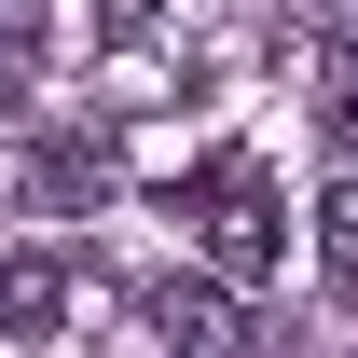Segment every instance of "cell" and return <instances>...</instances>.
Listing matches in <instances>:
<instances>
[{
    "label": "cell",
    "mask_w": 358,
    "mask_h": 358,
    "mask_svg": "<svg viewBox=\"0 0 358 358\" xmlns=\"http://www.w3.org/2000/svg\"><path fill=\"white\" fill-rule=\"evenodd\" d=\"M317 138L358 166V42H331V55H317Z\"/></svg>",
    "instance_id": "obj_5"
},
{
    "label": "cell",
    "mask_w": 358,
    "mask_h": 358,
    "mask_svg": "<svg viewBox=\"0 0 358 358\" xmlns=\"http://www.w3.org/2000/svg\"><path fill=\"white\" fill-rule=\"evenodd\" d=\"M28 69H42V0H0V110L28 96Z\"/></svg>",
    "instance_id": "obj_7"
},
{
    "label": "cell",
    "mask_w": 358,
    "mask_h": 358,
    "mask_svg": "<svg viewBox=\"0 0 358 358\" xmlns=\"http://www.w3.org/2000/svg\"><path fill=\"white\" fill-rule=\"evenodd\" d=\"M55 317H69V248H0V331L42 345Z\"/></svg>",
    "instance_id": "obj_4"
},
{
    "label": "cell",
    "mask_w": 358,
    "mask_h": 358,
    "mask_svg": "<svg viewBox=\"0 0 358 358\" xmlns=\"http://www.w3.org/2000/svg\"><path fill=\"white\" fill-rule=\"evenodd\" d=\"M14 193H28L42 221H83L96 193H110V152H96V138H28V166H14Z\"/></svg>",
    "instance_id": "obj_3"
},
{
    "label": "cell",
    "mask_w": 358,
    "mask_h": 358,
    "mask_svg": "<svg viewBox=\"0 0 358 358\" xmlns=\"http://www.w3.org/2000/svg\"><path fill=\"white\" fill-rule=\"evenodd\" d=\"M317 275L358 303V179H331V207H317Z\"/></svg>",
    "instance_id": "obj_6"
},
{
    "label": "cell",
    "mask_w": 358,
    "mask_h": 358,
    "mask_svg": "<svg viewBox=\"0 0 358 358\" xmlns=\"http://www.w3.org/2000/svg\"><path fill=\"white\" fill-rule=\"evenodd\" d=\"M179 221L207 234V275H275V248H289V221H275V179L248 166V152H207V166L179 179Z\"/></svg>",
    "instance_id": "obj_1"
},
{
    "label": "cell",
    "mask_w": 358,
    "mask_h": 358,
    "mask_svg": "<svg viewBox=\"0 0 358 358\" xmlns=\"http://www.w3.org/2000/svg\"><path fill=\"white\" fill-rule=\"evenodd\" d=\"M275 28H317V42H358V0H275Z\"/></svg>",
    "instance_id": "obj_8"
},
{
    "label": "cell",
    "mask_w": 358,
    "mask_h": 358,
    "mask_svg": "<svg viewBox=\"0 0 358 358\" xmlns=\"http://www.w3.org/2000/svg\"><path fill=\"white\" fill-rule=\"evenodd\" d=\"M138 331H152L166 358H234V345H248L234 303L207 289V275H152V289H138Z\"/></svg>",
    "instance_id": "obj_2"
}]
</instances>
